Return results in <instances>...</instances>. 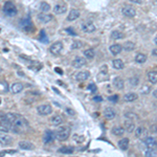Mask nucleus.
Masks as SVG:
<instances>
[{"label":"nucleus","instance_id":"37","mask_svg":"<svg viewBox=\"0 0 157 157\" xmlns=\"http://www.w3.org/2000/svg\"><path fill=\"white\" fill-rule=\"evenodd\" d=\"M146 156H157V149L151 148L146 152Z\"/></svg>","mask_w":157,"mask_h":157},{"label":"nucleus","instance_id":"41","mask_svg":"<svg viewBox=\"0 0 157 157\" xmlns=\"http://www.w3.org/2000/svg\"><path fill=\"white\" fill-rule=\"evenodd\" d=\"M81 46H82L81 42H78V41H76V42L72 43V48H80Z\"/></svg>","mask_w":157,"mask_h":157},{"label":"nucleus","instance_id":"11","mask_svg":"<svg viewBox=\"0 0 157 157\" xmlns=\"http://www.w3.org/2000/svg\"><path fill=\"white\" fill-rule=\"evenodd\" d=\"M86 64H87V61H86L85 58H82V57H76L72 61V66L74 68H81V67L85 66Z\"/></svg>","mask_w":157,"mask_h":157},{"label":"nucleus","instance_id":"22","mask_svg":"<svg viewBox=\"0 0 157 157\" xmlns=\"http://www.w3.org/2000/svg\"><path fill=\"white\" fill-rule=\"evenodd\" d=\"M124 128H125V131H127V132H132V131H134V129H135L134 121H132V119H128V121H125Z\"/></svg>","mask_w":157,"mask_h":157},{"label":"nucleus","instance_id":"9","mask_svg":"<svg viewBox=\"0 0 157 157\" xmlns=\"http://www.w3.org/2000/svg\"><path fill=\"white\" fill-rule=\"evenodd\" d=\"M81 27L85 33H93L95 31L94 24L89 21H83L81 23Z\"/></svg>","mask_w":157,"mask_h":157},{"label":"nucleus","instance_id":"17","mask_svg":"<svg viewBox=\"0 0 157 157\" xmlns=\"http://www.w3.org/2000/svg\"><path fill=\"white\" fill-rule=\"evenodd\" d=\"M55 137H56V134L54 133L52 131L47 130L45 132V134H44V137H43V139H44V143H51V141L55 139Z\"/></svg>","mask_w":157,"mask_h":157},{"label":"nucleus","instance_id":"52","mask_svg":"<svg viewBox=\"0 0 157 157\" xmlns=\"http://www.w3.org/2000/svg\"><path fill=\"white\" fill-rule=\"evenodd\" d=\"M0 72H2V68L1 67H0Z\"/></svg>","mask_w":157,"mask_h":157},{"label":"nucleus","instance_id":"51","mask_svg":"<svg viewBox=\"0 0 157 157\" xmlns=\"http://www.w3.org/2000/svg\"><path fill=\"white\" fill-rule=\"evenodd\" d=\"M155 43H156V44H157V37H156V38H155Z\"/></svg>","mask_w":157,"mask_h":157},{"label":"nucleus","instance_id":"13","mask_svg":"<svg viewBox=\"0 0 157 157\" xmlns=\"http://www.w3.org/2000/svg\"><path fill=\"white\" fill-rule=\"evenodd\" d=\"M107 71H108L107 66H103L102 68H101L100 74H98V81H100V82H104V81H106V80H107V78H108Z\"/></svg>","mask_w":157,"mask_h":157},{"label":"nucleus","instance_id":"2","mask_svg":"<svg viewBox=\"0 0 157 157\" xmlns=\"http://www.w3.org/2000/svg\"><path fill=\"white\" fill-rule=\"evenodd\" d=\"M0 131L9 133L12 131V124L6 117V115L3 113H0Z\"/></svg>","mask_w":157,"mask_h":157},{"label":"nucleus","instance_id":"43","mask_svg":"<svg viewBox=\"0 0 157 157\" xmlns=\"http://www.w3.org/2000/svg\"><path fill=\"white\" fill-rule=\"evenodd\" d=\"M117 98H118V95H112V96H110V98H109V100L110 101H113V102H114V101L116 102Z\"/></svg>","mask_w":157,"mask_h":157},{"label":"nucleus","instance_id":"14","mask_svg":"<svg viewBox=\"0 0 157 157\" xmlns=\"http://www.w3.org/2000/svg\"><path fill=\"white\" fill-rule=\"evenodd\" d=\"M143 143H145L149 149H151V148H156L157 139H155L154 137H151V136L150 137H146L145 139H143Z\"/></svg>","mask_w":157,"mask_h":157},{"label":"nucleus","instance_id":"21","mask_svg":"<svg viewBox=\"0 0 157 157\" xmlns=\"http://www.w3.org/2000/svg\"><path fill=\"white\" fill-rule=\"evenodd\" d=\"M113 85L115 86V88L116 89L121 90V89H124V86H125L124 80H123L121 78H119V76H117V78H115L114 80H113Z\"/></svg>","mask_w":157,"mask_h":157},{"label":"nucleus","instance_id":"53","mask_svg":"<svg viewBox=\"0 0 157 157\" xmlns=\"http://www.w3.org/2000/svg\"><path fill=\"white\" fill-rule=\"evenodd\" d=\"M0 104H1V98H0Z\"/></svg>","mask_w":157,"mask_h":157},{"label":"nucleus","instance_id":"7","mask_svg":"<svg viewBox=\"0 0 157 157\" xmlns=\"http://www.w3.org/2000/svg\"><path fill=\"white\" fill-rule=\"evenodd\" d=\"M63 49V43L60 42V41H57V42H55L54 44H51L49 47V51L51 52L52 55H59L60 52L62 51Z\"/></svg>","mask_w":157,"mask_h":157},{"label":"nucleus","instance_id":"10","mask_svg":"<svg viewBox=\"0 0 157 157\" xmlns=\"http://www.w3.org/2000/svg\"><path fill=\"white\" fill-rule=\"evenodd\" d=\"M21 27L25 31H34V29H34L33 23H31V21L29 20V18L21 20Z\"/></svg>","mask_w":157,"mask_h":157},{"label":"nucleus","instance_id":"19","mask_svg":"<svg viewBox=\"0 0 157 157\" xmlns=\"http://www.w3.org/2000/svg\"><path fill=\"white\" fill-rule=\"evenodd\" d=\"M38 19L40 20V22H42V23H48V22H50L54 19V17L49 14H39Z\"/></svg>","mask_w":157,"mask_h":157},{"label":"nucleus","instance_id":"28","mask_svg":"<svg viewBox=\"0 0 157 157\" xmlns=\"http://www.w3.org/2000/svg\"><path fill=\"white\" fill-rule=\"evenodd\" d=\"M148 78H149V81L152 84H156L157 83V71L148 72Z\"/></svg>","mask_w":157,"mask_h":157},{"label":"nucleus","instance_id":"46","mask_svg":"<svg viewBox=\"0 0 157 157\" xmlns=\"http://www.w3.org/2000/svg\"><path fill=\"white\" fill-rule=\"evenodd\" d=\"M67 31H68V33H70V34H72V35H76V33H74V31H72V29H66Z\"/></svg>","mask_w":157,"mask_h":157},{"label":"nucleus","instance_id":"34","mask_svg":"<svg viewBox=\"0 0 157 157\" xmlns=\"http://www.w3.org/2000/svg\"><path fill=\"white\" fill-rule=\"evenodd\" d=\"M84 56H85L87 59H93L94 58V56H95V54H94V50L92 49V48H90V49H86L85 51H84Z\"/></svg>","mask_w":157,"mask_h":157},{"label":"nucleus","instance_id":"48","mask_svg":"<svg viewBox=\"0 0 157 157\" xmlns=\"http://www.w3.org/2000/svg\"><path fill=\"white\" fill-rule=\"evenodd\" d=\"M56 71H59V74H63L62 70H61V69H60V68H56Z\"/></svg>","mask_w":157,"mask_h":157},{"label":"nucleus","instance_id":"45","mask_svg":"<svg viewBox=\"0 0 157 157\" xmlns=\"http://www.w3.org/2000/svg\"><path fill=\"white\" fill-rule=\"evenodd\" d=\"M66 111L69 113V115H74V111H71V110H70V109H66Z\"/></svg>","mask_w":157,"mask_h":157},{"label":"nucleus","instance_id":"39","mask_svg":"<svg viewBox=\"0 0 157 157\" xmlns=\"http://www.w3.org/2000/svg\"><path fill=\"white\" fill-rule=\"evenodd\" d=\"M45 39H47V37H46L44 29H42V31H41V35H40V41H42V42H46L47 40H45Z\"/></svg>","mask_w":157,"mask_h":157},{"label":"nucleus","instance_id":"42","mask_svg":"<svg viewBox=\"0 0 157 157\" xmlns=\"http://www.w3.org/2000/svg\"><path fill=\"white\" fill-rule=\"evenodd\" d=\"M89 90H91V92H95V90H96V86L94 85V84H90V85L88 86Z\"/></svg>","mask_w":157,"mask_h":157},{"label":"nucleus","instance_id":"12","mask_svg":"<svg viewBox=\"0 0 157 157\" xmlns=\"http://www.w3.org/2000/svg\"><path fill=\"white\" fill-rule=\"evenodd\" d=\"M66 11H67V5L64 4V3H58V4H56L55 7H54V12L57 15L64 14Z\"/></svg>","mask_w":157,"mask_h":157},{"label":"nucleus","instance_id":"25","mask_svg":"<svg viewBox=\"0 0 157 157\" xmlns=\"http://www.w3.org/2000/svg\"><path fill=\"white\" fill-rule=\"evenodd\" d=\"M50 123H51L52 126H60L63 123V118L60 115H55V116L51 117Z\"/></svg>","mask_w":157,"mask_h":157},{"label":"nucleus","instance_id":"24","mask_svg":"<svg viewBox=\"0 0 157 157\" xmlns=\"http://www.w3.org/2000/svg\"><path fill=\"white\" fill-rule=\"evenodd\" d=\"M121 50H123V46H121V44H113V45L110 46V51H111L113 55H118Z\"/></svg>","mask_w":157,"mask_h":157},{"label":"nucleus","instance_id":"30","mask_svg":"<svg viewBox=\"0 0 157 157\" xmlns=\"http://www.w3.org/2000/svg\"><path fill=\"white\" fill-rule=\"evenodd\" d=\"M124 38V34L119 31H113L111 33V39L113 40H119V39Z\"/></svg>","mask_w":157,"mask_h":157},{"label":"nucleus","instance_id":"36","mask_svg":"<svg viewBox=\"0 0 157 157\" xmlns=\"http://www.w3.org/2000/svg\"><path fill=\"white\" fill-rule=\"evenodd\" d=\"M135 48V44L133 42H126L124 44V49L127 50V51H131Z\"/></svg>","mask_w":157,"mask_h":157},{"label":"nucleus","instance_id":"40","mask_svg":"<svg viewBox=\"0 0 157 157\" xmlns=\"http://www.w3.org/2000/svg\"><path fill=\"white\" fill-rule=\"evenodd\" d=\"M143 127H138V128L136 129L135 135L137 136V137H139V136L143 134Z\"/></svg>","mask_w":157,"mask_h":157},{"label":"nucleus","instance_id":"16","mask_svg":"<svg viewBox=\"0 0 157 157\" xmlns=\"http://www.w3.org/2000/svg\"><path fill=\"white\" fill-rule=\"evenodd\" d=\"M24 86L23 84L21 83H14L12 86H11V91H12V93H14V94H17V93H20L22 90H23Z\"/></svg>","mask_w":157,"mask_h":157},{"label":"nucleus","instance_id":"8","mask_svg":"<svg viewBox=\"0 0 157 157\" xmlns=\"http://www.w3.org/2000/svg\"><path fill=\"white\" fill-rule=\"evenodd\" d=\"M121 13L124 14V16L128 17V18H133V17L136 15L135 9H134V7H132V6H130V5H126V6L123 7Z\"/></svg>","mask_w":157,"mask_h":157},{"label":"nucleus","instance_id":"32","mask_svg":"<svg viewBox=\"0 0 157 157\" xmlns=\"http://www.w3.org/2000/svg\"><path fill=\"white\" fill-rule=\"evenodd\" d=\"M135 61L137 63H139V64H143V63H145L147 61V56L143 55V54H137L135 56Z\"/></svg>","mask_w":157,"mask_h":157},{"label":"nucleus","instance_id":"38","mask_svg":"<svg viewBox=\"0 0 157 157\" xmlns=\"http://www.w3.org/2000/svg\"><path fill=\"white\" fill-rule=\"evenodd\" d=\"M125 116L128 119H132V121H133V119H137V116H136L134 113H131V112H127L126 114H125Z\"/></svg>","mask_w":157,"mask_h":157},{"label":"nucleus","instance_id":"47","mask_svg":"<svg viewBox=\"0 0 157 157\" xmlns=\"http://www.w3.org/2000/svg\"><path fill=\"white\" fill-rule=\"evenodd\" d=\"M130 1H132V2H134V3H141V0H130Z\"/></svg>","mask_w":157,"mask_h":157},{"label":"nucleus","instance_id":"49","mask_svg":"<svg viewBox=\"0 0 157 157\" xmlns=\"http://www.w3.org/2000/svg\"><path fill=\"white\" fill-rule=\"evenodd\" d=\"M152 54H153V56H156V57H157V49H154V50H153Z\"/></svg>","mask_w":157,"mask_h":157},{"label":"nucleus","instance_id":"44","mask_svg":"<svg viewBox=\"0 0 157 157\" xmlns=\"http://www.w3.org/2000/svg\"><path fill=\"white\" fill-rule=\"evenodd\" d=\"M151 131H152V132H154V133H157V126H152Z\"/></svg>","mask_w":157,"mask_h":157},{"label":"nucleus","instance_id":"1","mask_svg":"<svg viewBox=\"0 0 157 157\" xmlns=\"http://www.w3.org/2000/svg\"><path fill=\"white\" fill-rule=\"evenodd\" d=\"M5 115L12 124V132L19 134L29 129V121L20 114L9 112V113H5Z\"/></svg>","mask_w":157,"mask_h":157},{"label":"nucleus","instance_id":"4","mask_svg":"<svg viewBox=\"0 0 157 157\" xmlns=\"http://www.w3.org/2000/svg\"><path fill=\"white\" fill-rule=\"evenodd\" d=\"M3 13L9 17H14L17 15V7L12 1H6L3 5Z\"/></svg>","mask_w":157,"mask_h":157},{"label":"nucleus","instance_id":"54","mask_svg":"<svg viewBox=\"0 0 157 157\" xmlns=\"http://www.w3.org/2000/svg\"><path fill=\"white\" fill-rule=\"evenodd\" d=\"M0 31H1V29H0Z\"/></svg>","mask_w":157,"mask_h":157},{"label":"nucleus","instance_id":"20","mask_svg":"<svg viewBox=\"0 0 157 157\" xmlns=\"http://www.w3.org/2000/svg\"><path fill=\"white\" fill-rule=\"evenodd\" d=\"M19 148L22 150H33V149H35V146L29 141H23L19 143Z\"/></svg>","mask_w":157,"mask_h":157},{"label":"nucleus","instance_id":"6","mask_svg":"<svg viewBox=\"0 0 157 157\" xmlns=\"http://www.w3.org/2000/svg\"><path fill=\"white\" fill-rule=\"evenodd\" d=\"M37 111L40 115H43V116H45V115L50 114L52 112V108L50 105L48 104H44V105H40L38 108H37Z\"/></svg>","mask_w":157,"mask_h":157},{"label":"nucleus","instance_id":"23","mask_svg":"<svg viewBox=\"0 0 157 157\" xmlns=\"http://www.w3.org/2000/svg\"><path fill=\"white\" fill-rule=\"evenodd\" d=\"M104 114H105V117H106L107 119H112V118H114L115 117L116 113H115L114 110L111 109V108H107V109L105 110Z\"/></svg>","mask_w":157,"mask_h":157},{"label":"nucleus","instance_id":"5","mask_svg":"<svg viewBox=\"0 0 157 157\" xmlns=\"http://www.w3.org/2000/svg\"><path fill=\"white\" fill-rule=\"evenodd\" d=\"M13 143V137L11 135H9L5 132L0 133V145L4 146V147H9Z\"/></svg>","mask_w":157,"mask_h":157},{"label":"nucleus","instance_id":"18","mask_svg":"<svg viewBox=\"0 0 157 157\" xmlns=\"http://www.w3.org/2000/svg\"><path fill=\"white\" fill-rule=\"evenodd\" d=\"M80 15H81V13H80V11L78 10H76V9H74V10L70 11V13L68 14V17H67V20L68 21H74V20H76L80 17Z\"/></svg>","mask_w":157,"mask_h":157},{"label":"nucleus","instance_id":"29","mask_svg":"<svg viewBox=\"0 0 157 157\" xmlns=\"http://www.w3.org/2000/svg\"><path fill=\"white\" fill-rule=\"evenodd\" d=\"M125 132V128L123 127H113L112 128V133L116 136H121Z\"/></svg>","mask_w":157,"mask_h":157},{"label":"nucleus","instance_id":"33","mask_svg":"<svg viewBox=\"0 0 157 157\" xmlns=\"http://www.w3.org/2000/svg\"><path fill=\"white\" fill-rule=\"evenodd\" d=\"M112 63H113V67H114L115 69H123L124 68V62H123L121 59L114 60Z\"/></svg>","mask_w":157,"mask_h":157},{"label":"nucleus","instance_id":"27","mask_svg":"<svg viewBox=\"0 0 157 157\" xmlns=\"http://www.w3.org/2000/svg\"><path fill=\"white\" fill-rule=\"evenodd\" d=\"M135 100H137V94L136 93L129 92L124 95V101H126V102H133Z\"/></svg>","mask_w":157,"mask_h":157},{"label":"nucleus","instance_id":"3","mask_svg":"<svg viewBox=\"0 0 157 157\" xmlns=\"http://www.w3.org/2000/svg\"><path fill=\"white\" fill-rule=\"evenodd\" d=\"M69 135H70V129L66 126L60 127V128L57 130V132H56V137L61 141L68 139Z\"/></svg>","mask_w":157,"mask_h":157},{"label":"nucleus","instance_id":"50","mask_svg":"<svg viewBox=\"0 0 157 157\" xmlns=\"http://www.w3.org/2000/svg\"><path fill=\"white\" fill-rule=\"evenodd\" d=\"M153 95H154L155 98H157V89H156V90H155V91H154V92H153Z\"/></svg>","mask_w":157,"mask_h":157},{"label":"nucleus","instance_id":"35","mask_svg":"<svg viewBox=\"0 0 157 157\" xmlns=\"http://www.w3.org/2000/svg\"><path fill=\"white\" fill-rule=\"evenodd\" d=\"M40 10L42 11V12H48V11L50 10L49 3L46 2V1H42V2L40 3Z\"/></svg>","mask_w":157,"mask_h":157},{"label":"nucleus","instance_id":"26","mask_svg":"<svg viewBox=\"0 0 157 157\" xmlns=\"http://www.w3.org/2000/svg\"><path fill=\"white\" fill-rule=\"evenodd\" d=\"M118 147L121 148V150L126 151L129 148V139L128 138H123L118 141Z\"/></svg>","mask_w":157,"mask_h":157},{"label":"nucleus","instance_id":"15","mask_svg":"<svg viewBox=\"0 0 157 157\" xmlns=\"http://www.w3.org/2000/svg\"><path fill=\"white\" fill-rule=\"evenodd\" d=\"M89 76H90L89 71H87V70H84V71L78 72V74H76V81L83 82V81H86V80H87Z\"/></svg>","mask_w":157,"mask_h":157},{"label":"nucleus","instance_id":"31","mask_svg":"<svg viewBox=\"0 0 157 157\" xmlns=\"http://www.w3.org/2000/svg\"><path fill=\"white\" fill-rule=\"evenodd\" d=\"M74 149L72 147H62L59 149V153H63V154H72Z\"/></svg>","mask_w":157,"mask_h":157}]
</instances>
